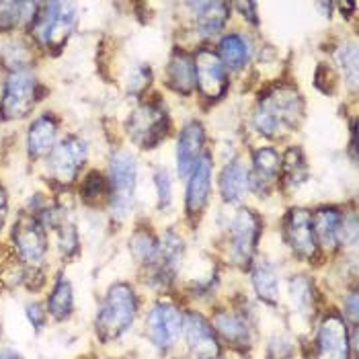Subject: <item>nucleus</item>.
<instances>
[{"mask_svg":"<svg viewBox=\"0 0 359 359\" xmlns=\"http://www.w3.org/2000/svg\"><path fill=\"white\" fill-rule=\"evenodd\" d=\"M138 294L130 283H113L97 310L95 331L97 337L107 345L121 339L132 329L138 316Z\"/></svg>","mask_w":359,"mask_h":359,"instance_id":"obj_1","label":"nucleus"},{"mask_svg":"<svg viewBox=\"0 0 359 359\" xmlns=\"http://www.w3.org/2000/svg\"><path fill=\"white\" fill-rule=\"evenodd\" d=\"M302 99L294 88L281 86L265 95L255 111L252 123L259 134L276 138L283 132H292L302 117Z\"/></svg>","mask_w":359,"mask_h":359,"instance_id":"obj_2","label":"nucleus"},{"mask_svg":"<svg viewBox=\"0 0 359 359\" xmlns=\"http://www.w3.org/2000/svg\"><path fill=\"white\" fill-rule=\"evenodd\" d=\"M74 25H76L74 4L48 2V4H37V11L31 19V33L41 46L60 50L68 41Z\"/></svg>","mask_w":359,"mask_h":359,"instance_id":"obj_3","label":"nucleus"},{"mask_svg":"<svg viewBox=\"0 0 359 359\" xmlns=\"http://www.w3.org/2000/svg\"><path fill=\"white\" fill-rule=\"evenodd\" d=\"M39 83L27 70H13L2 84L0 95V119H23L39 101Z\"/></svg>","mask_w":359,"mask_h":359,"instance_id":"obj_4","label":"nucleus"},{"mask_svg":"<svg viewBox=\"0 0 359 359\" xmlns=\"http://www.w3.org/2000/svg\"><path fill=\"white\" fill-rule=\"evenodd\" d=\"M138 166L132 154L115 152L109 165V187H111V210L113 216L123 218L130 212L136 191Z\"/></svg>","mask_w":359,"mask_h":359,"instance_id":"obj_5","label":"nucleus"},{"mask_svg":"<svg viewBox=\"0 0 359 359\" xmlns=\"http://www.w3.org/2000/svg\"><path fill=\"white\" fill-rule=\"evenodd\" d=\"M183 323H185V318L177 306L165 302V300L156 302L146 316L148 339L152 341L154 347H158L161 351H166L179 341V337L183 332Z\"/></svg>","mask_w":359,"mask_h":359,"instance_id":"obj_6","label":"nucleus"},{"mask_svg":"<svg viewBox=\"0 0 359 359\" xmlns=\"http://www.w3.org/2000/svg\"><path fill=\"white\" fill-rule=\"evenodd\" d=\"M84 161H86V144L79 136H66L50 152L48 168L57 183L70 185L79 177Z\"/></svg>","mask_w":359,"mask_h":359,"instance_id":"obj_7","label":"nucleus"},{"mask_svg":"<svg viewBox=\"0 0 359 359\" xmlns=\"http://www.w3.org/2000/svg\"><path fill=\"white\" fill-rule=\"evenodd\" d=\"M261 236V218L252 210H241L228 226V243L234 263L247 265Z\"/></svg>","mask_w":359,"mask_h":359,"instance_id":"obj_8","label":"nucleus"},{"mask_svg":"<svg viewBox=\"0 0 359 359\" xmlns=\"http://www.w3.org/2000/svg\"><path fill=\"white\" fill-rule=\"evenodd\" d=\"M166 130H168V117L165 107L158 103L140 105L130 117V138L140 148H154L166 136Z\"/></svg>","mask_w":359,"mask_h":359,"instance_id":"obj_9","label":"nucleus"},{"mask_svg":"<svg viewBox=\"0 0 359 359\" xmlns=\"http://www.w3.org/2000/svg\"><path fill=\"white\" fill-rule=\"evenodd\" d=\"M13 243L21 261H25L31 267H39L46 261L48 255V238L43 232V224L35 216H21L15 222L13 230Z\"/></svg>","mask_w":359,"mask_h":359,"instance_id":"obj_10","label":"nucleus"},{"mask_svg":"<svg viewBox=\"0 0 359 359\" xmlns=\"http://www.w3.org/2000/svg\"><path fill=\"white\" fill-rule=\"evenodd\" d=\"M283 238L290 245V249L294 250V255H298L304 261H312L318 250L312 214L300 208L290 210L283 220Z\"/></svg>","mask_w":359,"mask_h":359,"instance_id":"obj_11","label":"nucleus"},{"mask_svg":"<svg viewBox=\"0 0 359 359\" xmlns=\"http://www.w3.org/2000/svg\"><path fill=\"white\" fill-rule=\"evenodd\" d=\"M353 341H349L347 325L341 316L329 314L316 334V359H351Z\"/></svg>","mask_w":359,"mask_h":359,"instance_id":"obj_12","label":"nucleus"},{"mask_svg":"<svg viewBox=\"0 0 359 359\" xmlns=\"http://www.w3.org/2000/svg\"><path fill=\"white\" fill-rule=\"evenodd\" d=\"M195 84L199 86L201 95L208 99H218L228 88L226 68L214 50H199L194 57Z\"/></svg>","mask_w":359,"mask_h":359,"instance_id":"obj_13","label":"nucleus"},{"mask_svg":"<svg viewBox=\"0 0 359 359\" xmlns=\"http://www.w3.org/2000/svg\"><path fill=\"white\" fill-rule=\"evenodd\" d=\"M185 339L189 351L195 359H218L220 358V343L214 327L197 312H189L183 323Z\"/></svg>","mask_w":359,"mask_h":359,"instance_id":"obj_14","label":"nucleus"},{"mask_svg":"<svg viewBox=\"0 0 359 359\" xmlns=\"http://www.w3.org/2000/svg\"><path fill=\"white\" fill-rule=\"evenodd\" d=\"M203 142H205V132L201 123L191 121L183 128L177 144V168L181 177H189L195 165L199 163Z\"/></svg>","mask_w":359,"mask_h":359,"instance_id":"obj_15","label":"nucleus"},{"mask_svg":"<svg viewBox=\"0 0 359 359\" xmlns=\"http://www.w3.org/2000/svg\"><path fill=\"white\" fill-rule=\"evenodd\" d=\"M55 138H57V119L52 113H43L39 115L27 134V150L29 156L33 158H41L46 154H50L54 150Z\"/></svg>","mask_w":359,"mask_h":359,"instance_id":"obj_16","label":"nucleus"},{"mask_svg":"<svg viewBox=\"0 0 359 359\" xmlns=\"http://www.w3.org/2000/svg\"><path fill=\"white\" fill-rule=\"evenodd\" d=\"M210 187H212V161L210 156H201L199 163L191 170L189 187H187V212L195 216L199 214L210 197Z\"/></svg>","mask_w":359,"mask_h":359,"instance_id":"obj_17","label":"nucleus"},{"mask_svg":"<svg viewBox=\"0 0 359 359\" xmlns=\"http://www.w3.org/2000/svg\"><path fill=\"white\" fill-rule=\"evenodd\" d=\"M214 325H216L214 331L220 332L222 337L228 343H232L234 347H247L252 341L249 320L243 314L234 312V310H222V312H218L216 318H214Z\"/></svg>","mask_w":359,"mask_h":359,"instance_id":"obj_18","label":"nucleus"},{"mask_svg":"<svg viewBox=\"0 0 359 359\" xmlns=\"http://www.w3.org/2000/svg\"><path fill=\"white\" fill-rule=\"evenodd\" d=\"M166 84L183 95L194 93L195 88V64L194 57L185 52H175L166 66Z\"/></svg>","mask_w":359,"mask_h":359,"instance_id":"obj_19","label":"nucleus"},{"mask_svg":"<svg viewBox=\"0 0 359 359\" xmlns=\"http://www.w3.org/2000/svg\"><path fill=\"white\" fill-rule=\"evenodd\" d=\"M343 214L337 208H325L318 210L312 216V226H314V234L316 241H320V245L325 247H334L341 243V234H343Z\"/></svg>","mask_w":359,"mask_h":359,"instance_id":"obj_20","label":"nucleus"},{"mask_svg":"<svg viewBox=\"0 0 359 359\" xmlns=\"http://www.w3.org/2000/svg\"><path fill=\"white\" fill-rule=\"evenodd\" d=\"M46 308H48V314L57 323H64L72 316V312H74V290H72V283L64 276L55 277Z\"/></svg>","mask_w":359,"mask_h":359,"instance_id":"obj_21","label":"nucleus"},{"mask_svg":"<svg viewBox=\"0 0 359 359\" xmlns=\"http://www.w3.org/2000/svg\"><path fill=\"white\" fill-rule=\"evenodd\" d=\"M250 187L249 170L243 163L232 161L228 163L220 175V194L226 201H241Z\"/></svg>","mask_w":359,"mask_h":359,"instance_id":"obj_22","label":"nucleus"},{"mask_svg":"<svg viewBox=\"0 0 359 359\" xmlns=\"http://www.w3.org/2000/svg\"><path fill=\"white\" fill-rule=\"evenodd\" d=\"M189 8L197 11V29L203 37L216 35L224 27L230 11L224 2H191Z\"/></svg>","mask_w":359,"mask_h":359,"instance_id":"obj_23","label":"nucleus"},{"mask_svg":"<svg viewBox=\"0 0 359 359\" xmlns=\"http://www.w3.org/2000/svg\"><path fill=\"white\" fill-rule=\"evenodd\" d=\"M252 285L259 298L267 304H276L279 298V277H277L276 267L269 261H257L252 265Z\"/></svg>","mask_w":359,"mask_h":359,"instance_id":"obj_24","label":"nucleus"},{"mask_svg":"<svg viewBox=\"0 0 359 359\" xmlns=\"http://www.w3.org/2000/svg\"><path fill=\"white\" fill-rule=\"evenodd\" d=\"M250 48L247 39L238 33H230L220 41V57L224 68L228 66L230 70H241L249 62Z\"/></svg>","mask_w":359,"mask_h":359,"instance_id":"obj_25","label":"nucleus"},{"mask_svg":"<svg viewBox=\"0 0 359 359\" xmlns=\"http://www.w3.org/2000/svg\"><path fill=\"white\" fill-rule=\"evenodd\" d=\"M252 163H255V181L265 187H269L276 181L281 170V158L273 148H259L252 154Z\"/></svg>","mask_w":359,"mask_h":359,"instance_id":"obj_26","label":"nucleus"},{"mask_svg":"<svg viewBox=\"0 0 359 359\" xmlns=\"http://www.w3.org/2000/svg\"><path fill=\"white\" fill-rule=\"evenodd\" d=\"M290 298L298 314L312 316L316 308V294H314V283L304 276L292 277L290 281Z\"/></svg>","mask_w":359,"mask_h":359,"instance_id":"obj_27","label":"nucleus"},{"mask_svg":"<svg viewBox=\"0 0 359 359\" xmlns=\"http://www.w3.org/2000/svg\"><path fill=\"white\" fill-rule=\"evenodd\" d=\"M130 250H132V255L138 259L140 263H156L161 247H158L156 238L150 232L136 230L132 241H130Z\"/></svg>","mask_w":359,"mask_h":359,"instance_id":"obj_28","label":"nucleus"},{"mask_svg":"<svg viewBox=\"0 0 359 359\" xmlns=\"http://www.w3.org/2000/svg\"><path fill=\"white\" fill-rule=\"evenodd\" d=\"M281 166H283L285 177H287V181H290L292 185L302 183L306 179V175H308L304 156H302V152H300L298 148H290V150L285 152V156H283V161H281Z\"/></svg>","mask_w":359,"mask_h":359,"instance_id":"obj_29","label":"nucleus"},{"mask_svg":"<svg viewBox=\"0 0 359 359\" xmlns=\"http://www.w3.org/2000/svg\"><path fill=\"white\" fill-rule=\"evenodd\" d=\"M27 2H0V31L8 33L19 27L21 19L27 17Z\"/></svg>","mask_w":359,"mask_h":359,"instance_id":"obj_30","label":"nucleus"},{"mask_svg":"<svg viewBox=\"0 0 359 359\" xmlns=\"http://www.w3.org/2000/svg\"><path fill=\"white\" fill-rule=\"evenodd\" d=\"M105 191H107V181L103 179V175L99 170H90L81 185V197L86 203H97L105 195Z\"/></svg>","mask_w":359,"mask_h":359,"instance_id":"obj_31","label":"nucleus"},{"mask_svg":"<svg viewBox=\"0 0 359 359\" xmlns=\"http://www.w3.org/2000/svg\"><path fill=\"white\" fill-rule=\"evenodd\" d=\"M339 62L345 72V79L349 81L351 86H355L358 84V48H355V43L343 46L339 50Z\"/></svg>","mask_w":359,"mask_h":359,"instance_id":"obj_32","label":"nucleus"},{"mask_svg":"<svg viewBox=\"0 0 359 359\" xmlns=\"http://www.w3.org/2000/svg\"><path fill=\"white\" fill-rule=\"evenodd\" d=\"M154 185H156V191H158V208L166 210L172 201V183H170V177L165 168H158L154 172Z\"/></svg>","mask_w":359,"mask_h":359,"instance_id":"obj_33","label":"nucleus"},{"mask_svg":"<svg viewBox=\"0 0 359 359\" xmlns=\"http://www.w3.org/2000/svg\"><path fill=\"white\" fill-rule=\"evenodd\" d=\"M25 314H27L29 323L35 327V331H41L43 327H46V323H48V308L43 304H39V302H29L25 306Z\"/></svg>","mask_w":359,"mask_h":359,"instance_id":"obj_34","label":"nucleus"},{"mask_svg":"<svg viewBox=\"0 0 359 359\" xmlns=\"http://www.w3.org/2000/svg\"><path fill=\"white\" fill-rule=\"evenodd\" d=\"M150 79H152V72L150 68L146 66H136V70L132 72V79H130V88L132 90H142L150 84Z\"/></svg>","mask_w":359,"mask_h":359,"instance_id":"obj_35","label":"nucleus"},{"mask_svg":"<svg viewBox=\"0 0 359 359\" xmlns=\"http://www.w3.org/2000/svg\"><path fill=\"white\" fill-rule=\"evenodd\" d=\"M345 316H349L353 323H358V294L355 292H351L345 298Z\"/></svg>","mask_w":359,"mask_h":359,"instance_id":"obj_36","label":"nucleus"},{"mask_svg":"<svg viewBox=\"0 0 359 359\" xmlns=\"http://www.w3.org/2000/svg\"><path fill=\"white\" fill-rule=\"evenodd\" d=\"M4 218H6V194H4V187L0 185V230H2Z\"/></svg>","mask_w":359,"mask_h":359,"instance_id":"obj_37","label":"nucleus"},{"mask_svg":"<svg viewBox=\"0 0 359 359\" xmlns=\"http://www.w3.org/2000/svg\"><path fill=\"white\" fill-rule=\"evenodd\" d=\"M0 359H25L21 353H17L15 349H0Z\"/></svg>","mask_w":359,"mask_h":359,"instance_id":"obj_38","label":"nucleus"}]
</instances>
